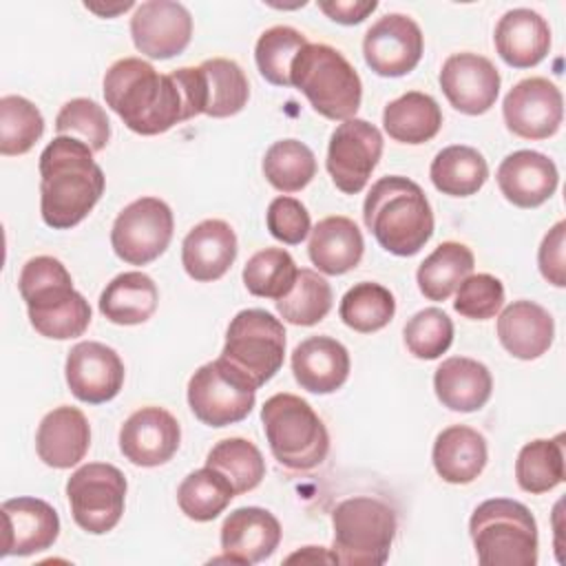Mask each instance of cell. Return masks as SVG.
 <instances>
[{
    "label": "cell",
    "mask_w": 566,
    "mask_h": 566,
    "mask_svg": "<svg viewBox=\"0 0 566 566\" xmlns=\"http://www.w3.org/2000/svg\"><path fill=\"white\" fill-rule=\"evenodd\" d=\"M298 268L283 248H265L252 254L243 268V285L261 298H283L296 281Z\"/></svg>",
    "instance_id": "cell-42"
},
{
    "label": "cell",
    "mask_w": 566,
    "mask_h": 566,
    "mask_svg": "<svg viewBox=\"0 0 566 566\" xmlns=\"http://www.w3.org/2000/svg\"><path fill=\"white\" fill-rule=\"evenodd\" d=\"M206 467L223 473L237 495L256 489L265 478V460L256 444L245 438H226L217 442L206 455Z\"/></svg>",
    "instance_id": "cell-40"
},
{
    "label": "cell",
    "mask_w": 566,
    "mask_h": 566,
    "mask_svg": "<svg viewBox=\"0 0 566 566\" xmlns=\"http://www.w3.org/2000/svg\"><path fill=\"white\" fill-rule=\"evenodd\" d=\"M88 11H93V13H97V15H102V18H111V15H117V13H124L126 9H130L133 7V2H119V4H115V7H99V4H84Z\"/></svg>",
    "instance_id": "cell-52"
},
{
    "label": "cell",
    "mask_w": 566,
    "mask_h": 566,
    "mask_svg": "<svg viewBox=\"0 0 566 566\" xmlns=\"http://www.w3.org/2000/svg\"><path fill=\"white\" fill-rule=\"evenodd\" d=\"M502 115L513 135L522 139H548L562 126V91L546 77H526L506 93Z\"/></svg>",
    "instance_id": "cell-15"
},
{
    "label": "cell",
    "mask_w": 566,
    "mask_h": 566,
    "mask_svg": "<svg viewBox=\"0 0 566 566\" xmlns=\"http://www.w3.org/2000/svg\"><path fill=\"white\" fill-rule=\"evenodd\" d=\"M38 168L40 214L53 230H69L84 221L104 195V170L80 139L57 135L42 150Z\"/></svg>",
    "instance_id": "cell-1"
},
{
    "label": "cell",
    "mask_w": 566,
    "mask_h": 566,
    "mask_svg": "<svg viewBox=\"0 0 566 566\" xmlns=\"http://www.w3.org/2000/svg\"><path fill=\"white\" fill-rule=\"evenodd\" d=\"M126 489V478L115 464L88 462L73 471L66 497L75 524L91 535L113 531L124 515Z\"/></svg>",
    "instance_id": "cell-11"
},
{
    "label": "cell",
    "mask_w": 566,
    "mask_h": 566,
    "mask_svg": "<svg viewBox=\"0 0 566 566\" xmlns=\"http://www.w3.org/2000/svg\"><path fill=\"white\" fill-rule=\"evenodd\" d=\"M500 71L478 53H453L440 71V88L449 104L464 115L486 113L500 95Z\"/></svg>",
    "instance_id": "cell-18"
},
{
    "label": "cell",
    "mask_w": 566,
    "mask_h": 566,
    "mask_svg": "<svg viewBox=\"0 0 566 566\" xmlns=\"http://www.w3.org/2000/svg\"><path fill=\"white\" fill-rule=\"evenodd\" d=\"M500 192L517 208H537L546 203L559 184L553 159L537 150H515L502 159L495 172Z\"/></svg>",
    "instance_id": "cell-22"
},
{
    "label": "cell",
    "mask_w": 566,
    "mask_h": 566,
    "mask_svg": "<svg viewBox=\"0 0 566 566\" xmlns=\"http://www.w3.org/2000/svg\"><path fill=\"white\" fill-rule=\"evenodd\" d=\"M402 336L409 354L420 360H436L453 343V321L440 307H424L405 323Z\"/></svg>",
    "instance_id": "cell-46"
},
{
    "label": "cell",
    "mask_w": 566,
    "mask_h": 566,
    "mask_svg": "<svg viewBox=\"0 0 566 566\" xmlns=\"http://www.w3.org/2000/svg\"><path fill=\"white\" fill-rule=\"evenodd\" d=\"M318 9L334 22L352 27L360 24L369 13L378 9L376 0H321Z\"/></svg>",
    "instance_id": "cell-50"
},
{
    "label": "cell",
    "mask_w": 566,
    "mask_h": 566,
    "mask_svg": "<svg viewBox=\"0 0 566 566\" xmlns=\"http://www.w3.org/2000/svg\"><path fill=\"white\" fill-rule=\"evenodd\" d=\"M307 44V38L285 24H276L265 29L254 46V60L259 73L265 77V82L274 86H292L290 82V69L296 53Z\"/></svg>",
    "instance_id": "cell-44"
},
{
    "label": "cell",
    "mask_w": 566,
    "mask_h": 566,
    "mask_svg": "<svg viewBox=\"0 0 566 566\" xmlns=\"http://www.w3.org/2000/svg\"><path fill=\"white\" fill-rule=\"evenodd\" d=\"M429 177L442 195L471 197L486 184L489 164L478 148L453 144L433 157Z\"/></svg>",
    "instance_id": "cell-34"
},
{
    "label": "cell",
    "mask_w": 566,
    "mask_h": 566,
    "mask_svg": "<svg viewBox=\"0 0 566 566\" xmlns=\"http://www.w3.org/2000/svg\"><path fill=\"white\" fill-rule=\"evenodd\" d=\"M365 252L360 228L349 217H325L312 228L307 254L323 274H345L354 270Z\"/></svg>",
    "instance_id": "cell-30"
},
{
    "label": "cell",
    "mask_w": 566,
    "mask_h": 566,
    "mask_svg": "<svg viewBox=\"0 0 566 566\" xmlns=\"http://www.w3.org/2000/svg\"><path fill=\"white\" fill-rule=\"evenodd\" d=\"M363 219L380 248L413 256L433 234V210L424 190L400 175L380 177L365 197Z\"/></svg>",
    "instance_id": "cell-3"
},
{
    "label": "cell",
    "mask_w": 566,
    "mask_h": 566,
    "mask_svg": "<svg viewBox=\"0 0 566 566\" xmlns=\"http://www.w3.org/2000/svg\"><path fill=\"white\" fill-rule=\"evenodd\" d=\"M124 363L119 354L97 340H82L71 347L64 376L71 394L88 405L113 400L124 385Z\"/></svg>",
    "instance_id": "cell-17"
},
{
    "label": "cell",
    "mask_w": 566,
    "mask_h": 566,
    "mask_svg": "<svg viewBox=\"0 0 566 566\" xmlns=\"http://www.w3.org/2000/svg\"><path fill=\"white\" fill-rule=\"evenodd\" d=\"M334 564L380 566L387 562L396 537V513L380 500L356 495L332 511Z\"/></svg>",
    "instance_id": "cell-8"
},
{
    "label": "cell",
    "mask_w": 566,
    "mask_h": 566,
    "mask_svg": "<svg viewBox=\"0 0 566 566\" xmlns=\"http://www.w3.org/2000/svg\"><path fill=\"white\" fill-rule=\"evenodd\" d=\"M497 338L511 356L535 360L553 345L555 321L535 301H513L497 316Z\"/></svg>",
    "instance_id": "cell-26"
},
{
    "label": "cell",
    "mask_w": 566,
    "mask_h": 566,
    "mask_svg": "<svg viewBox=\"0 0 566 566\" xmlns=\"http://www.w3.org/2000/svg\"><path fill=\"white\" fill-rule=\"evenodd\" d=\"M175 230L172 210L159 197H142L128 203L115 219L111 245L128 265H148L170 245Z\"/></svg>",
    "instance_id": "cell-12"
},
{
    "label": "cell",
    "mask_w": 566,
    "mask_h": 566,
    "mask_svg": "<svg viewBox=\"0 0 566 566\" xmlns=\"http://www.w3.org/2000/svg\"><path fill=\"white\" fill-rule=\"evenodd\" d=\"M332 310V287L325 276L301 268L294 287L276 301V312L283 321L301 327L321 323Z\"/></svg>",
    "instance_id": "cell-41"
},
{
    "label": "cell",
    "mask_w": 566,
    "mask_h": 566,
    "mask_svg": "<svg viewBox=\"0 0 566 566\" xmlns=\"http://www.w3.org/2000/svg\"><path fill=\"white\" fill-rule=\"evenodd\" d=\"M515 480L531 495L548 493L564 482V433L526 442L515 460Z\"/></svg>",
    "instance_id": "cell-36"
},
{
    "label": "cell",
    "mask_w": 566,
    "mask_h": 566,
    "mask_svg": "<svg viewBox=\"0 0 566 566\" xmlns=\"http://www.w3.org/2000/svg\"><path fill=\"white\" fill-rule=\"evenodd\" d=\"M338 314L349 329L371 334L389 325L396 314V298L385 285L360 281L343 294Z\"/></svg>",
    "instance_id": "cell-38"
},
{
    "label": "cell",
    "mask_w": 566,
    "mask_h": 566,
    "mask_svg": "<svg viewBox=\"0 0 566 566\" xmlns=\"http://www.w3.org/2000/svg\"><path fill=\"white\" fill-rule=\"evenodd\" d=\"M237 234L223 219L197 223L181 243V265L199 283L221 279L237 259Z\"/></svg>",
    "instance_id": "cell-23"
},
{
    "label": "cell",
    "mask_w": 566,
    "mask_h": 566,
    "mask_svg": "<svg viewBox=\"0 0 566 566\" xmlns=\"http://www.w3.org/2000/svg\"><path fill=\"white\" fill-rule=\"evenodd\" d=\"M296 559H301V562H327V564H334L332 553H325L321 546H305L303 551H298V553L287 557V562H296Z\"/></svg>",
    "instance_id": "cell-51"
},
{
    "label": "cell",
    "mask_w": 566,
    "mask_h": 566,
    "mask_svg": "<svg viewBox=\"0 0 566 566\" xmlns=\"http://www.w3.org/2000/svg\"><path fill=\"white\" fill-rule=\"evenodd\" d=\"M4 542L0 557H27L46 551L60 535L57 511L40 497H11L0 506Z\"/></svg>",
    "instance_id": "cell-20"
},
{
    "label": "cell",
    "mask_w": 566,
    "mask_h": 566,
    "mask_svg": "<svg viewBox=\"0 0 566 566\" xmlns=\"http://www.w3.org/2000/svg\"><path fill=\"white\" fill-rule=\"evenodd\" d=\"M221 358L259 389L283 367V323L272 312L259 307L241 310L228 325Z\"/></svg>",
    "instance_id": "cell-9"
},
{
    "label": "cell",
    "mask_w": 566,
    "mask_h": 566,
    "mask_svg": "<svg viewBox=\"0 0 566 566\" xmlns=\"http://www.w3.org/2000/svg\"><path fill=\"white\" fill-rule=\"evenodd\" d=\"M433 389L442 407L471 413L489 402L493 378L484 363L467 356H451L438 365L433 374Z\"/></svg>",
    "instance_id": "cell-28"
},
{
    "label": "cell",
    "mask_w": 566,
    "mask_h": 566,
    "mask_svg": "<svg viewBox=\"0 0 566 566\" xmlns=\"http://www.w3.org/2000/svg\"><path fill=\"white\" fill-rule=\"evenodd\" d=\"M469 533L482 566H535L537 522L517 500L493 497L475 506Z\"/></svg>",
    "instance_id": "cell-6"
},
{
    "label": "cell",
    "mask_w": 566,
    "mask_h": 566,
    "mask_svg": "<svg viewBox=\"0 0 566 566\" xmlns=\"http://www.w3.org/2000/svg\"><path fill=\"white\" fill-rule=\"evenodd\" d=\"M261 422L270 451L281 467L290 471H310L327 458V427L301 396H270L261 407Z\"/></svg>",
    "instance_id": "cell-7"
},
{
    "label": "cell",
    "mask_w": 566,
    "mask_h": 566,
    "mask_svg": "<svg viewBox=\"0 0 566 566\" xmlns=\"http://www.w3.org/2000/svg\"><path fill=\"white\" fill-rule=\"evenodd\" d=\"M564 234H566V223L557 221L542 239L539 250H537V265L542 276L555 285L564 287L566 285V261H564Z\"/></svg>",
    "instance_id": "cell-49"
},
{
    "label": "cell",
    "mask_w": 566,
    "mask_h": 566,
    "mask_svg": "<svg viewBox=\"0 0 566 566\" xmlns=\"http://www.w3.org/2000/svg\"><path fill=\"white\" fill-rule=\"evenodd\" d=\"M497 55L513 69L537 66L551 49L548 22L533 9L506 11L493 33Z\"/></svg>",
    "instance_id": "cell-27"
},
{
    "label": "cell",
    "mask_w": 566,
    "mask_h": 566,
    "mask_svg": "<svg viewBox=\"0 0 566 566\" xmlns=\"http://www.w3.org/2000/svg\"><path fill=\"white\" fill-rule=\"evenodd\" d=\"M181 427L164 407H142L119 429V451L135 467L166 464L179 449Z\"/></svg>",
    "instance_id": "cell-19"
},
{
    "label": "cell",
    "mask_w": 566,
    "mask_h": 566,
    "mask_svg": "<svg viewBox=\"0 0 566 566\" xmlns=\"http://www.w3.org/2000/svg\"><path fill=\"white\" fill-rule=\"evenodd\" d=\"M219 539L223 557H214L212 562L243 566L259 564L276 551L281 542V524L268 509L241 506L223 520Z\"/></svg>",
    "instance_id": "cell-21"
},
{
    "label": "cell",
    "mask_w": 566,
    "mask_h": 566,
    "mask_svg": "<svg viewBox=\"0 0 566 566\" xmlns=\"http://www.w3.org/2000/svg\"><path fill=\"white\" fill-rule=\"evenodd\" d=\"M91 447V427L86 416L71 405L49 411L35 433L38 458L53 469H71L84 460Z\"/></svg>",
    "instance_id": "cell-24"
},
{
    "label": "cell",
    "mask_w": 566,
    "mask_h": 566,
    "mask_svg": "<svg viewBox=\"0 0 566 566\" xmlns=\"http://www.w3.org/2000/svg\"><path fill=\"white\" fill-rule=\"evenodd\" d=\"M504 305V285L493 274H469L455 292L453 310L471 321H489Z\"/></svg>",
    "instance_id": "cell-47"
},
{
    "label": "cell",
    "mask_w": 566,
    "mask_h": 566,
    "mask_svg": "<svg viewBox=\"0 0 566 566\" xmlns=\"http://www.w3.org/2000/svg\"><path fill=\"white\" fill-rule=\"evenodd\" d=\"M159 303V290L155 281L139 272L117 274L99 294V312L115 325L146 323Z\"/></svg>",
    "instance_id": "cell-31"
},
{
    "label": "cell",
    "mask_w": 566,
    "mask_h": 566,
    "mask_svg": "<svg viewBox=\"0 0 566 566\" xmlns=\"http://www.w3.org/2000/svg\"><path fill=\"white\" fill-rule=\"evenodd\" d=\"M31 327L53 340L77 338L91 325V305L73 287L64 263L55 256H33L18 279Z\"/></svg>",
    "instance_id": "cell-4"
},
{
    "label": "cell",
    "mask_w": 566,
    "mask_h": 566,
    "mask_svg": "<svg viewBox=\"0 0 566 566\" xmlns=\"http://www.w3.org/2000/svg\"><path fill=\"white\" fill-rule=\"evenodd\" d=\"M473 252L464 243L444 241L418 265L416 281L424 298L447 301L473 272Z\"/></svg>",
    "instance_id": "cell-35"
},
{
    "label": "cell",
    "mask_w": 566,
    "mask_h": 566,
    "mask_svg": "<svg viewBox=\"0 0 566 566\" xmlns=\"http://www.w3.org/2000/svg\"><path fill=\"white\" fill-rule=\"evenodd\" d=\"M203 115L232 117L243 111L250 97V84L243 69L228 57H212L199 66Z\"/></svg>",
    "instance_id": "cell-33"
},
{
    "label": "cell",
    "mask_w": 566,
    "mask_h": 566,
    "mask_svg": "<svg viewBox=\"0 0 566 566\" xmlns=\"http://www.w3.org/2000/svg\"><path fill=\"white\" fill-rule=\"evenodd\" d=\"M382 155V135L367 119L352 117L336 126L327 146V172L345 195H358Z\"/></svg>",
    "instance_id": "cell-13"
},
{
    "label": "cell",
    "mask_w": 566,
    "mask_h": 566,
    "mask_svg": "<svg viewBox=\"0 0 566 566\" xmlns=\"http://www.w3.org/2000/svg\"><path fill=\"white\" fill-rule=\"evenodd\" d=\"M44 133V117L22 95L0 99V153L4 157L29 153Z\"/></svg>",
    "instance_id": "cell-43"
},
{
    "label": "cell",
    "mask_w": 566,
    "mask_h": 566,
    "mask_svg": "<svg viewBox=\"0 0 566 566\" xmlns=\"http://www.w3.org/2000/svg\"><path fill=\"white\" fill-rule=\"evenodd\" d=\"M234 489L223 473L212 467L197 469L188 473L177 489V504L181 513L195 522H210L234 497Z\"/></svg>",
    "instance_id": "cell-37"
},
{
    "label": "cell",
    "mask_w": 566,
    "mask_h": 566,
    "mask_svg": "<svg viewBox=\"0 0 566 566\" xmlns=\"http://www.w3.org/2000/svg\"><path fill=\"white\" fill-rule=\"evenodd\" d=\"M349 352L332 336H310L292 352V371L301 389L334 394L349 376Z\"/></svg>",
    "instance_id": "cell-25"
},
{
    "label": "cell",
    "mask_w": 566,
    "mask_h": 566,
    "mask_svg": "<svg viewBox=\"0 0 566 566\" xmlns=\"http://www.w3.org/2000/svg\"><path fill=\"white\" fill-rule=\"evenodd\" d=\"M106 106L137 135H159L188 119L172 73L161 75L142 57H122L104 75Z\"/></svg>",
    "instance_id": "cell-2"
},
{
    "label": "cell",
    "mask_w": 566,
    "mask_h": 566,
    "mask_svg": "<svg viewBox=\"0 0 566 566\" xmlns=\"http://www.w3.org/2000/svg\"><path fill=\"white\" fill-rule=\"evenodd\" d=\"M256 387L221 356L201 365L188 380V405L208 427H228L248 418Z\"/></svg>",
    "instance_id": "cell-10"
},
{
    "label": "cell",
    "mask_w": 566,
    "mask_h": 566,
    "mask_svg": "<svg viewBox=\"0 0 566 566\" xmlns=\"http://www.w3.org/2000/svg\"><path fill=\"white\" fill-rule=\"evenodd\" d=\"M265 223L270 234L287 245H298L312 232L307 208L298 199L287 195H281L270 201Z\"/></svg>",
    "instance_id": "cell-48"
},
{
    "label": "cell",
    "mask_w": 566,
    "mask_h": 566,
    "mask_svg": "<svg viewBox=\"0 0 566 566\" xmlns=\"http://www.w3.org/2000/svg\"><path fill=\"white\" fill-rule=\"evenodd\" d=\"M290 82L312 108L332 122L352 119L363 99V82L349 60L334 46L307 42L292 60Z\"/></svg>",
    "instance_id": "cell-5"
},
{
    "label": "cell",
    "mask_w": 566,
    "mask_h": 566,
    "mask_svg": "<svg viewBox=\"0 0 566 566\" xmlns=\"http://www.w3.org/2000/svg\"><path fill=\"white\" fill-rule=\"evenodd\" d=\"M55 133L62 137L80 139L93 153H99L111 139V122L97 102L88 97H75L60 108L55 117Z\"/></svg>",
    "instance_id": "cell-45"
},
{
    "label": "cell",
    "mask_w": 566,
    "mask_h": 566,
    "mask_svg": "<svg viewBox=\"0 0 566 566\" xmlns=\"http://www.w3.org/2000/svg\"><path fill=\"white\" fill-rule=\"evenodd\" d=\"M424 51V35L418 22L405 13L378 18L363 38L367 66L380 77H402L411 73Z\"/></svg>",
    "instance_id": "cell-14"
},
{
    "label": "cell",
    "mask_w": 566,
    "mask_h": 566,
    "mask_svg": "<svg viewBox=\"0 0 566 566\" xmlns=\"http://www.w3.org/2000/svg\"><path fill=\"white\" fill-rule=\"evenodd\" d=\"M431 460L436 473L444 482L469 484L486 467V440L480 431L467 424H451L436 436Z\"/></svg>",
    "instance_id": "cell-29"
},
{
    "label": "cell",
    "mask_w": 566,
    "mask_h": 566,
    "mask_svg": "<svg viewBox=\"0 0 566 566\" xmlns=\"http://www.w3.org/2000/svg\"><path fill=\"white\" fill-rule=\"evenodd\" d=\"M135 49L153 60H170L186 51L192 38V15L181 2L148 0L130 18Z\"/></svg>",
    "instance_id": "cell-16"
},
{
    "label": "cell",
    "mask_w": 566,
    "mask_h": 566,
    "mask_svg": "<svg viewBox=\"0 0 566 566\" xmlns=\"http://www.w3.org/2000/svg\"><path fill=\"white\" fill-rule=\"evenodd\" d=\"M263 175L279 192H298L316 175V157L298 139L274 142L263 157Z\"/></svg>",
    "instance_id": "cell-39"
},
{
    "label": "cell",
    "mask_w": 566,
    "mask_h": 566,
    "mask_svg": "<svg viewBox=\"0 0 566 566\" xmlns=\"http://www.w3.org/2000/svg\"><path fill=\"white\" fill-rule=\"evenodd\" d=\"M382 126L394 142L418 146L438 135L442 128V111L431 95L409 91L385 106Z\"/></svg>",
    "instance_id": "cell-32"
}]
</instances>
